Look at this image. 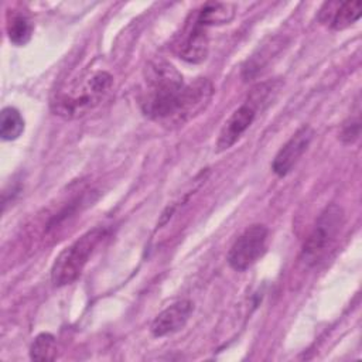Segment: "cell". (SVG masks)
<instances>
[{"mask_svg":"<svg viewBox=\"0 0 362 362\" xmlns=\"http://www.w3.org/2000/svg\"><path fill=\"white\" fill-rule=\"evenodd\" d=\"M344 223V211L337 204L327 205L315 219L311 232L304 240L301 259L307 264H317L335 242Z\"/></svg>","mask_w":362,"mask_h":362,"instance_id":"obj_4","label":"cell"},{"mask_svg":"<svg viewBox=\"0 0 362 362\" xmlns=\"http://www.w3.org/2000/svg\"><path fill=\"white\" fill-rule=\"evenodd\" d=\"M235 16V6L230 3H219L212 1L206 3L201 7L194 18L199 25L209 27V25H221L228 24Z\"/></svg>","mask_w":362,"mask_h":362,"instance_id":"obj_11","label":"cell"},{"mask_svg":"<svg viewBox=\"0 0 362 362\" xmlns=\"http://www.w3.org/2000/svg\"><path fill=\"white\" fill-rule=\"evenodd\" d=\"M314 137V129L308 124L301 126L277 151L273 163L272 170L279 177L287 175L291 168L296 165L298 158L303 156V153L310 146L311 140Z\"/></svg>","mask_w":362,"mask_h":362,"instance_id":"obj_6","label":"cell"},{"mask_svg":"<svg viewBox=\"0 0 362 362\" xmlns=\"http://www.w3.org/2000/svg\"><path fill=\"white\" fill-rule=\"evenodd\" d=\"M8 40L16 45H24L33 35V24L30 18L21 13H13L7 23Z\"/></svg>","mask_w":362,"mask_h":362,"instance_id":"obj_13","label":"cell"},{"mask_svg":"<svg viewBox=\"0 0 362 362\" xmlns=\"http://www.w3.org/2000/svg\"><path fill=\"white\" fill-rule=\"evenodd\" d=\"M256 116V109L249 105L247 102L239 106L223 123V126L219 130L218 140H216V151L222 153L228 148H230L240 137L242 134L249 129V126L253 123Z\"/></svg>","mask_w":362,"mask_h":362,"instance_id":"obj_7","label":"cell"},{"mask_svg":"<svg viewBox=\"0 0 362 362\" xmlns=\"http://www.w3.org/2000/svg\"><path fill=\"white\" fill-rule=\"evenodd\" d=\"M208 51L209 40L206 28L194 20L192 24L187 27L185 34L181 35V41L177 44V52L181 59L191 64H199L208 57Z\"/></svg>","mask_w":362,"mask_h":362,"instance_id":"obj_8","label":"cell"},{"mask_svg":"<svg viewBox=\"0 0 362 362\" xmlns=\"http://www.w3.org/2000/svg\"><path fill=\"white\" fill-rule=\"evenodd\" d=\"M267 228L260 223L247 226L230 246L226 260L228 264L236 270L243 272L253 266L266 252Z\"/></svg>","mask_w":362,"mask_h":362,"instance_id":"obj_5","label":"cell"},{"mask_svg":"<svg viewBox=\"0 0 362 362\" xmlns=\"http://www.w3.org/2000/svg\"><path fill=\"white\" fill-rule=\"evenodd\" d=\"M24 132V119L21 113L13 107L7 106L0 113V136L6 141L16 140Z\"/></svg>","mask_w":362,"mask_h":362,"instance_id":"obj_12","label":"cell"},{"mask_svg":"<svg viewBox=\"0 0 362 362\" xmlns=\"http://www.w3.org/2000/svg\"><path fill=\"white\" fill-rule=\"evenodd\" d=\"M106 232L105 228L96 226L85 232L59 253L51 269V280L54 286L62 287L71 284L81 276L96 246L106 236Z\"/></svg>","mask_w":362,"mask_h":362,"instance_id":"obj_3","label":"cell"},{"mask_svg":"<svg viewBox=\"0 0 362 362\" xmlns=\"http://www.w3.org/2000/svg\"><path fill=\"white\" fill-rule=\"evenodd\" d=\"M112 85L113 78L109 72L96 71L74 83L68 90L58 93L52 99L51 107L55 115L65 119L81 117L109 95Z\"/></svg>","mask_w":362,"mask_h":362,"instance_id":"obj_2","label":"cell"},{"mask_svg":"<svg viewBox=\"0 0 362 362\" xmlns=\"http://www.w3.org/2000/svg\"><path fill=\"white\" fill-rule=\"evenodd\" d=\"M146 95L143 112L161 122L180 123L185 83L182 75L165 59H154L146 68Z\"/></svg>","mask_w":362,"mask_h":362,"instance_id":"obj_1","label":"cell"},{"mask_svg":"<svg viewBox=\"0 0 362 362\" xmlns=\"http://www.w3.org/2000/svg\"><path fill=\"white\" fill-rule=\"evenodd\" d=\"M362 11L361 1H344V3H324L320 10V21L328 24L332 30H344L359 20Z\"/></svg>","mask_w":362,"mask_h":362,"instance_id":"obj_10","label":"cell"},{"mask_svg":"<svg viewBox=\"0 0 362 362\" xmlns=\"http://www.w3.org/2000/svg\"><path fill=\"white\" fill-rule=\"evenodd\" d=\"M192 308L189 300H181L168 305L153 320L150 327L151 334L154 337H165L180 331L187 324Z\"/></svg>","mask_w":362,"mask_h":362,"instance_id":"obj_9","label":"cell"},{"mask_svg":"<svg viewBox=\"0 0 362 362\" xmlns=\"http://www.w3.org/2000/svg\"><path fill=\"white\" fill-rule=\"evenodd\" d=\"M358 137H359V120L358 119H355V120L349 119L348 122L344 123L339 139L344 143H354Z\"/></svg>","mask_w":362,"mask_h":362,"instance_id":"obj_15","label":"cell"},{"mask_svg":"<svg viewBox=\"0 0 362 362\" xmlns=\"http://www.w3.org/2000/svg\"><path fill=\"white\" fill-rule=\"evenodd\" d=\"M30 358L33 361H54L57 358V341L52 334L42 332L35 337L30 348Z\"/></svg>","mask_w":362,"mask_h":362,"instance_id":"obj_14","label":"cell"}]
</instances>
